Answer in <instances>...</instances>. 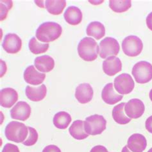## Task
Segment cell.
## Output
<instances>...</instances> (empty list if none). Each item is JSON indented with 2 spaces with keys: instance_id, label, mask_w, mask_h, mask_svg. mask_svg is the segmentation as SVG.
<instances>
[{
  "instance_id": "836d02e7",
  "label": "cell",
  "mask_w": 152,
  "mask_h": 152,
  "mask_svg": "<svg viewBox=\"0 0 152 152\" xmlns=\"http://www.w3.org/2000/svg\"><path fill=\"white\" fill-rule=\"evenodd\" d=\"M146 22L148 28L152 31V12L150 13L147 16Z\"/></svg>"
},
{
  "instance_id": "4316f807",
  "label": "cell",
  "mask_w": 152,
  "mask_h": 152,
  "mask_svg": "<svg viewBox=\"0 0 152 152\" xmlns=\"http://www.w3.org/2000/svg\"><path fill=\"white\" fill-rule=\"evenodd\" d=\"M132 6L130 0H125V1H109V7L112 10L116 13H122L129 10Z\"/></svg>"
},
{
  "instance_id": "7402d4cb",
  "label": "cell",
  "mask_w": 152,
  "mask_h": 152,
  "mask_svg": "<svg viewBox=\"0 0 152 152\" xmlns=\"http://www.w3.org/2000/svg\"><path fill=\"white\" fill-rule=\"evenodd\" d=\"M125 103H121L114 107L112 111V115L114 121L119 125H126L131 121V119L125 114Z\"/></svg>"
},
{
  "instance_id": "d6a6232c",
  "label": "cell",
  "mask_w": 152,
  "mask_h": 152,
  "mask_svg": "<svg viewBox=\"0 0 152 152\" xmlns=\"http://www.w3.org/2000/svg\"><path fill=\"white\" fill-rule=\"evenodd\" d=\"M145 128L148 132L152 134V115L146 119L145 122Z\"/></svg>"
},
{
  "instance_id": "44dd1931",
  "label": "cell",
  "mask_w": 152,
  "mask_h": 152,
  "mask_svg": "<svg viewBox=\"0 0 152 152\" xmlns=\"http://www.w3.org/2000/svg\"><path fill=\"white\" fill-rule=\"evenodd\" d=\"M69 132L74 139L83 140L89 137L84 129V121L82 120H76L71 125Z\"/></svg>"
},
{
  "instance_id": "4dcf8cb0",
  "label": "cell",
  "mask_w": 152,
  "mask_h": 152,
  "mask_svg": "<svg viewBox=\"0 0 152 152\" xmlns=\"http://www.w3.org/2000/svg\"><path fill=\"white\" fill-rule=\"evenodd\" d=\"M42 152H61V150L57 146L51 145L46 146L43 149Z\"/></svg>"
},
{
  "instance_id": "83f0119b",
  "label": "cell",
  "mask_w": 152,
  "mask_h": 152,
  "mask_svg": "<svg viewBox=\"0 0 152 152\" xmlns=\"http://www.w3.org/2000/svg\"><path fill=\"white\" fill-rule=\"evenodd\" d=\"M28 135L23 144L26 146H31L34 145L37 142L39 135L37 130L34 128L28 126Z\"/></svg>"
},
{
  "instance_id": "484cf974",
  "label": "cell",
  "mask_w": 152,
  "mask_h": 152,
  "mask_svg": "<svg viewBox=\"0 0 152 152\" xmlns=\"http://www.w3.org/2000/svg\"><path fill=\"white\" fill-rule=\"evenodd\" d=\"M29 49L34 55H39L45 53L49 48V44L39 42L35 37H32L29 41Z\"/></svg>"
},
{
  "instance_id": "603a6c76",
  "label": "cell",
  "mask_w": 152,
  "mask_h": 152,
  "mask_svg": "<svg viewBox=\"0 0 152 152\" xmlns=\"http://www.w3.org/2000/svg\"><path fill=\"white\" fill-rule=\"evenodd\" d=\"M86 32L89 36H92L96 40H99L105 36V28L100 22L93 21L87 26Z\"/></svg>"
},
{
  "instance_id": "f546056e",
  "label": "cell",
  "mask_w": 152,
  "mask_h": 152,
  "mask_svg": "<svg viewBox=\"0 0 152 152\" xmlns=\"http://www.w3.org/2000/svg\"><path fill=\"white\" fill-rule=\"evenodd\" d=\"M2 152H20L19 148L15 145L8 143L3 147Z\"/></svg>"
},
{
  "instance_id": "52a82bcc",
  "label": "cell",
  "mask_w": 152,
  "mask_h": 152,
  "mask_svg": "<svg viewBox=\"0 0 152 152\" xmlns=\"http://www.w3.org/2000/svg\"><path fill=\"white\" fill-rule=\"evenodd\" d=\"M120 50V46L116 39L107 37L99 43V56L102 58H106L109 56L117 55Z\"/></svg>"
},
{
  "instance_id": "2e32d148",
  "label": "cell",
  "mask_w": 152,
  "mask_h": 152,
  "mask_svg": "<svg viewBox=\"0 0 152 152\" xmlns=\"http://www.w3.org/2000/svg\"><path fill=\"white\" fill-rule=\"evenodd\" d=\"M18 100L17 91L12 88H4L0 93V103L5 108H10Z\"/></svg>"
},
{
  "instance_id": "277c9868",
  "label": "cell",
  "mask_w": 152,
  "mask_h": 152,
  "mask_svg": "<svg viewBox=\"0 0 152 152\" xmlns=\"http://www.w3.org/2000/svg\"><path fill=\"white\" fill-rule=\"evenodd\" d=\"M107 121L103 115L94 114L87 117L84 121L86 132L91 135L101 134L106 129Z\"/></svg>"
},
{
  "instance_id": "cb8c5ba5",
  "label": "cell",
  "mask_w": 152,
  "mask_h": 152,
  "mask_svg": "<svg viewBox=\"0 0 152 152\" xmlns=\"http://www.w3.org/2000/svg\"><path fill=\"white\" fill-rule=\"evenodd\" d=\"M53 125L58 129H66L71 122V117L66 112L61 111L56 114L53 119Z\"/></svg>"
},
{
  "instance_id": "d6986e66",
  "label": "cell",
  "mask_w": 152,
  "mask_h": 152,
  "mask_svg": "<svg viewBox=\"0 0 152 152\" xmlns=\"http://www.w3.org/2000/svg\"><path fill=\"white\" fill-rule=\"evenodd\" d=\"M34 66L43 73H48L53 69L55 67L54 59L48 55H42L35 58Z\"/></svg>"
},
{
  "instance_id": "8992f818",
  "label": "cell",
  "mask_w": 152,
  "mask_h": 152,
  "mask_svg": "<svg viewBox=\"0 0 152 152\" xmlns=\"http://www.w3.org/2000/svg\"><path fill=\"white\" fill-rule=\"evenodd\" d=\"M122 49L124 53L129 57H137L141 54L143 49L141 39L135 35H130L123 39Z\"/></svg>"
},
{
  "instance_id": "ba28073f",
  "label": "cell",
  "mask_w": 152,
  "mask_h": 152,
  "mask_svg": "<svg viewBox=\"0 0 152 152\" xmlns=\"http://www.w3.org/2000/svg\"><path fill=\"white\" fill-rule=\"evenodd\" d=\"M114 87L119 94H128L134 89L135 83L129 74L123 73L114 79Z\"/></svg>"
},
{
  "instance_id": "ac0fdd59",
  "label": "cell",
  "mask_w": 152,
  "mask_h": 152,
  "mask_svg": "<svg viewBox=\"0 0 152 152\" xmlns=\"http://www.w3.org/2000/svg\"><path fill=\"white\" fill-rule=\"evenodd\" d=\"M25 93L27 98L32 102H40L45 99L47 93V88L45 84L38 87L28 86L26 87Z\"/></svg>"
},
{
  "instance_id": "30bf717a",
  "label": "cell",
  "mask_w": 152,
  "mask_h": 152,
  "mask_svg": "<svg viewBox=\"0 0 152 152\" xmlns=\"http://www.w3.org/2000/svg\"><path fill=\"white\" fill-rule=\"evenodd\" d=\"M2 46L8 53L15 54L21 50L22 41L18 35L9 34L4 38Z\"/></svg>"
},
{
  "instance_id": "6da1fadb",
  "label": "cell",
  "mask_w": 152,
  "mask_h": 152,
  "mask_svg": "<svg viewBox=\"0 0 152 152\" xmlns=\"http://www.w3.org/2000/svg\"><path fill=\"white\" fill-rule=\"evenodd\" d=\"M62 33V28L55 22H46L41 24L36 31V37L42 42H53L58 39Z\"/></svg>"
},
{
  "instance_id": "e575fe53",
  "label": "cell",
  "mask_w": 152,
  "mask_h": 152,
  "mask_svg": "<svg viewBox=\"0 0 152 152\" xmlns=\"http://www.w3.org/2000/svg\"><path fill=\"white\" fill-rule=\"evenodd\" d=\"M121 152H132V151H130V150L129 149V148H128L127 146H125L123 148Z\"/></svg>"
},
{
  "instance_id": "9a60e30c",
  "label": "cell",
  "mask_w": 152,
  "mask_h": 152,
  "mask_svg": "<svg viewBox=\"0 0 152 152\" xmlns=\"http://www.w3.org/2000/svg\"><path fill=\"white\" fill-rule=\"evenodd\" d=\"M127 146L132 152H142L147 146L146 139L142 134H134L128 139Z\"/></svg>"
},
{
  "instance_id": "7a4b0ae2",
  "label": "cell",
  "mask_w": 152,
  "mask_h": 152,
  "mask_svg": "<svg viewBox=\"0 0 152 152\" xmlns=\"http://www.w3.org/2000/svg\"><path fill=\"white\" fill-rule=\"evenodd\" d=\"M99 48L94 39L91 37H84L79 42L78 53L83 61H94L98 57Z\"/></svg>"
},
{
  "instance_id": "e0dca14e",
  "label": "cell",
  "mask_w": 152,
  "mask_h": 152,
  "mask_svg": "<svg viewBox=\"0 0 152 152\" xmlns=\"http://www.w3.org/2000/svg\"><path fill=\"white\" fill-rule=\"evenodd\" d=\"M123 96L117 93L114 89L113 83H109L103 87L102 92V98L104 102L109 105H114L121 100Z\"/></svg>"
},
{
  "instance_id": "1f68e13d",
  "label": "cell",
  "mask_w": 152,
  "mask_h": 152,
  "mask_svg": "<svg viewBox=\"0 0 152 152\" xmlns=\"http://www.w3.org/2000/svg\"><path fill=\"white\" fill-rule=\"evenodd\" d=\"M90 152H109V151H108V150L105 146L102 145H98L93 147L91 150Z\"/></svg>"
},
{
  "instance_id": "4fadbf2b",
  "label": "cell",
  "mask_w": 152,
  "mask_h": 152,
  "mask_svg": "<svg viewBox=\"0 0 152 152\" xmlns=\"http://www.w3.org/2000/svg\"><path fill=\"white\" fill-rule=\"evenodd\" d=\"M24 79L26 83L30 85L38 86L45 80L46 78L45 73H41L36 70L34 66L28 67L24 72Z\"/></svg>"
},
{
  "instance_id": "8fae6325",
  "label": "cell",
  "mask_w": 152,
  "mask_h": 152,
  "mask_svg": "<svg viewBox=\"0 0 152 152\" xmlns=\"http://www.w3.org/2000/svg\"><path fill=\"white\" fill-rule=\"evenodd\" d=\"M31 109L29 104L25 102H19L10 110L11 118L19 121H26L30 116Z\"/></svg>"
},
{
  "instance_id": "d590c367",
  "label": "cell",
  "mask_w": 152,
  "mask_h": 152,
  "mask_svg": "<svg viewBox=\"0 0 152 152\" xmlns=\"http://www.w3.org/2000/svg\"><path fill=\"white\" fill-rule=\"evenodd\" d=\"M149 96H150V99H151V101L152 102V89H151V91H150Z\"/></svg>"
},
{
  "instance_id": "8d00e7d4",
  "label": "cell",
  "mask_w": 152,
  "mask_h": 152,
  "mask_svg": "<svg viewBox=\"0 0 152 152\" xmlns=\"http://www.w3.org/2000/svg\"><path fill=\"white\" fill-rule=\"evenodd\" d=\"M148 152H152V148H150L148 151Z\"/></svg>"
},
{
  "instance_id": "9c48e42d",
  "label": "cell",
  "mask_w": 152,
  "mask_h": 152,
  "mask_svg": "<svg viewBox=\"0 0 152 152\" xmlns=\"http://www.w3.org/2000/svg\"><path fill=\"white\" fill-rule=\"evenodd\" d=\"M145 104L139 99H132L125 103V113L130 119L141 118L145 113Z\"/></svg>"
},
{
  "instance_id": "5b68a950",
  "label": "cell",
  "mask_w": 152,
  "mask_h": 152,
  "mask_svg": "<svg viewBox=\"0 0 152 152\" xmlns=\"http://www.w3.org/2000/svg\"><path fill=\"white\" fill-rule=\"evenodd\" d=\"M132 75L138 83H146L152 80V65L146 61H140L134 66Z\"/></svg>"
},
{
  "instance_id": "7c38bea8",
  "label": "cell",
  "mask_w": 152,
  "mask_h": 152,
  "mask_svg": "<svg viewBox=\"0 0 152 152\" xmlns=\"http://www.w3.org/2000/svg\"><path fill=\"white\" fill-rule=\"evenodd\" d=\"M94 91L89 83H83L78 86L75 91V98L81 104L90 102L93 98Z\"/></svg>"
},
{
  "instance_id": "d4e9b609",
  "label": "cell",
  "mask_w": 152,
  "mask_h": 152,
  "mask_svg": "<svg viewBox=\"0 0 152 152\" xmlns=\"http://www.w3.org/2000/svg\"><path fill=\"white\" fill-rule=\"evenodd\" d=\"M45 3L48 12L52 15L62 14L66 6V1L64 0H47Z\"/></svg>"
},
{
  "instance_id": "f1b7e54d",
  "label": "cell",
  "mask_w": 152,
  "mask_h": 152,
  "mask_svg": "<svg viewBox=\"0 0 152 152\" xmlns=\"http://www.w3.org/2000/svg\"><path fill=\"white\" fill-rule=\"evenodd\" d=\"M12 1H1V21L6 19L8 12L12 9Z\"/></svg>"
},
{
  "instance_id": "5bb4252c",
  "label": "cell",
  "mask_w": 152,
  "mask_h": 152,
  "mask_svg": "<svg viewBox=\"0 0 152 152\" xmlns=\"http://www.w3.org/2000/svg\"><path fill=\"white\" fill-rule=\"evenodd\" d=\"M122 69L121 60L115 56L108 57L103 62V72L108 76H114Z\"/></svg>"
},
{
  "instance_id": "3957f363",
  "label": "cell",
  "mask_w": 152,
  "mask_h": 152,
  "mask_svg": "<svg viewBox=\"0 0 152 152\" xmlns=\"http://www.w3.org/2000/svg\"><path fill=\"white\" fill-rule=\"evenodd\" d=\"M8 140L17 143L23 142L28 135V128L25 124L18 121H11L5 130Z\"/></svg>"
},
{
  "instance_id": "ffe728a7",
  "label": "cell",
  "mask_w": 152,
  "mask_h": 152,
  "mask_svg": "<svg viewBox=\"0 0 152 152\" xmlns=\"http://www.w3.org/2000/svg\"><path fill=\"white\" fill-rule=\"evenodd\" d=\"M64 17L66 21L71 25H78L82 21V13L77 7H69L65 11Z\"/></svg>"
}]
</instances>
